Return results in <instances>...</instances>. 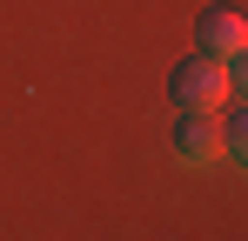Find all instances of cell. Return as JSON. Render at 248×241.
<instances>
[{"mask_svg": "<svg viewBox=\"0 0 248 241\" xmlns=\"http://www.w3.org/2000/svg\"><path fill=\"white\" fill-rule=\"evenodd\" d=\"M168 94H174V107H208V114H221V101L235 94L228 60H215V54H188V60L168 74Z\"/></svg>", "mask_w": 248, "mask_h": 241, "instance_id": "cell-1", "label": "cell"}, {"mask_svg": "<svg viewBox=\"0 0 248 241\" xmlns=\"http://www.w3.org/2000/svg\"><path fill=\"white\" fill-rule=\"evenodd\" d=\"M168 148H174V161H188V167L221 161V114H208V107H181L174 127H168Z\"/></svg>", "mask_w": 248, "mask_h": 241, "instance_id": "cell-2", "label": "cell"}, {"mask_svg": "<svg viewBox=\"0 0 248 241\" xmlns=\"http://www.w3.org/2000/svg\"><path fill=\"white\" fill-rule=\"evenodd\" d=\"M195 47L215 54V60H235V54L248 47V14H235V7H208L202 20H195Z\"/></svg>", "mask_w": 248, "mask_h": 241, "instance_id": "cell-3", "label": "cell"}, {"mask_svg": "<svg viewBox=\"0 0 248 241\" xmlns=\"http://www.w3.org/2000/svg\"><path fill=\"white\" fill-rule=\"evenodd\" d=\"M221 161H235V167L248 174V107L235 120H221Z\"/></svg>", "mask_w": 248, "mask_h": 241, "instance_id": "cell-4", "label": "cell"}, {"mask_svg": "<svg viewBox=\"0 0 248 241\" xmlns=\"http://www.w3.org/2000/svg\"><path fill=\"white\" fill-rule=\"evenodd\" d=\"M228 80L242 87V101H248V47H242V54H235V60H228Z\"/></svg>", "mask_w": 248, "mask_h": 241, "instance_id": "cell-5", "label": "cell"}]
</instances>
